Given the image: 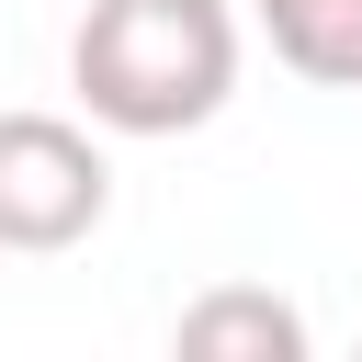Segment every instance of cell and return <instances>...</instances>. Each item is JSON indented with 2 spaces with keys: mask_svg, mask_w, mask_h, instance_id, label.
Listing matches in <instances>:
<instances>
[{
  "mask_svg": "<svg viewBox=\"0 0 362 362\" xmlns=\"http://www.w3.org/2000/svg\"><path fill=\"white\" fill-rule=\"evenodd\" d=\"M181 362H305V305H283L272 283H215L170 317Z\"/></svg>",
  "mask_w": 362,
  "mask_h": 362,
  "instance_id": "3957f363",
  "label": "cell"
},
{
  "mask_svg": "<svg viewBox=\"0 0 362 362\" xmlns=\"http://www.w3.org/2000/svg\"><path fill=\"white\" fill-rule=\"evenodd\" d=\"M113 215V158L68 113H0V249L57 260Z\"/></svg>",
  "mask_w": 362,
  "mask_h": 362,
  "instance_id": "7a4b0ae2",
  "label": "cell"
},
{
  "mask_svg": "<svg viewBox=\"0 0 362 362\" xmlns=\"http://www.w3.org/2000/svg\"><path fill=\"white\" fill-rule=\"evenodd\" d=\"M272 57L317 90H362V0H249Z\"/></svg>",
  "mask_w": 362,
  "mask_h": 362,
  "instance_id": "277c9868",
  "label": "cell"
},
{
  "mask_svg": "<svg viewBox=\"0 0 362 362\" xmlns=\"http://www.w3.org/2000/svg\"><path fill=\"white\" fill-rule=\"evenodd\" d=\"M68 90L102 136H192L238 102L226 0H90L68 34Z\"/></svg>",
  "mask_w": 362,
  "mask_h": 362,
  "instance_id": "6da1fadb",
  "label": "cell"
}]
</instances>
